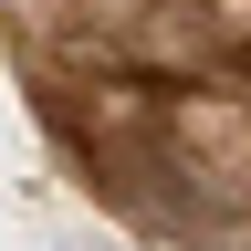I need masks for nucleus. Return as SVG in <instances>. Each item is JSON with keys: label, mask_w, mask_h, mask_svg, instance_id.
Instances as JSON below:
<instances>
[]
</instances>
